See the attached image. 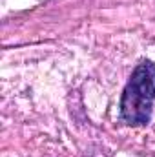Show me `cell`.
<instances>
[{"label":"cell","mask_w":155,"mask_h":157,"mask_svg":"<svg viewBox=\"0 0 155 157\" xmlns=\"http://www.w3.org/2000/svg\"><path fill=\"white\" fill-rule=\"evenodd\" d=\"M155 102V64L142 60L131 71L120 97V121L128 126H146Z\"/></svg>","instance_id":"cell-1"}]
</instances>
